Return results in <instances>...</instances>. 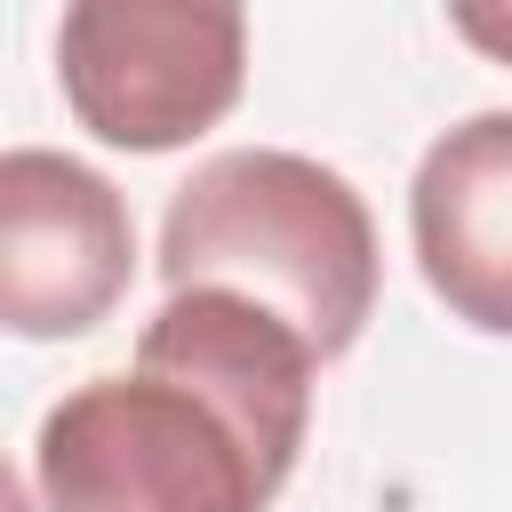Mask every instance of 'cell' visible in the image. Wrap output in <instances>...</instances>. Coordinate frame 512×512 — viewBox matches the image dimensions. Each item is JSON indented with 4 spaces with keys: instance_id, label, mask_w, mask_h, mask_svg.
Returning <instances> with one entry per match:
<instances>
[{
    "instance_id": "7a4b0ae2",
    "label": "cell",
    "mask_w": 512,
    "mask_h": 512,
    "mask_svg": "<svg viewBox=\"0 0 512 512\" xmlns=\"http://www.w3.org/2000/svg\"><path fill=\"white\" fill-rule=\"evenodd\" d=\"M160 280L232 288L288 320L320 360L352 352L376 312V224L368 200L280 144H240L200 160L160 216Z\"/></svg>"
},
{
    "instance_id": "277c9868",
    "label": "cell",
    "mask_w": 512,
    "mask_h": 512,
    "mask_svg": "<svg viewBox=\"0 0 512 512\" xmlns=\"http://www.w3.org/2000/svg\"><path fill=\"white\" fill-rule=\"evenodd\" d=\"M136 280V216L112 176L72 152L16 144L0 160V320L32 344L88 336Z\"/></svg>"
},
{
    "instance_id": "8992f818",
    "label": "cell",
    "mask_w": 512,
    "mask_h": 512,
    "mask_svg": "<svg viewBox=\"0 0 512 512\" xmlns=\"http://www.w3.org/2000/svg\"><path fill=\"white\" fill-rule=\"evenodd\" d=\"M448 24L472 56L488 64H512V0H448Z\"/></svg>"
},
{
    "instance_id": "3957f363",
    "label": "cell",
    "mask_w": 512,
    "mask_h": 512,
    "mask_svg": "<svg viewBox=\"0 0 512 512\" xmlns=\"http://www.w3.org/2000/svg\"><path fill=\"white\" fill-rule=\"evenodd\" d=\"M56 80L96 144L176 152L240 104L248 0H64Z\"/></svg>"
},
{
    "instance_id": "5b68a950",
    "label": "cell",
    "mask_w": 512,
    "mask_h": 512,
    "mask_svg": "<svg viewBox=\"0 0 512 512\" xmlns=\"http://www.w3.org/2000/svg\"><path fill=\"white\" fill-rule=\"evenodd\" d=\"M408 240L448 320L512 336V112H472L416 160Z\"/></svg>"
},
{
    "instance_id": "6da1fadb",
    "label": "cell",
    "mask_w": 512,
    "mask_h": 512,
    "mask_svg": "<svg viewBox=\"0 0 512 512\" xmlns=\"http://www.w3.org/2000/svg\"><path fill=\"white\" fill-rule=\"evenodd\" d=\"M320 352L232 288H176L120 376L72 384L32 432L48 512H272L312 432Z\"/></svg>"
}]
</instances>
